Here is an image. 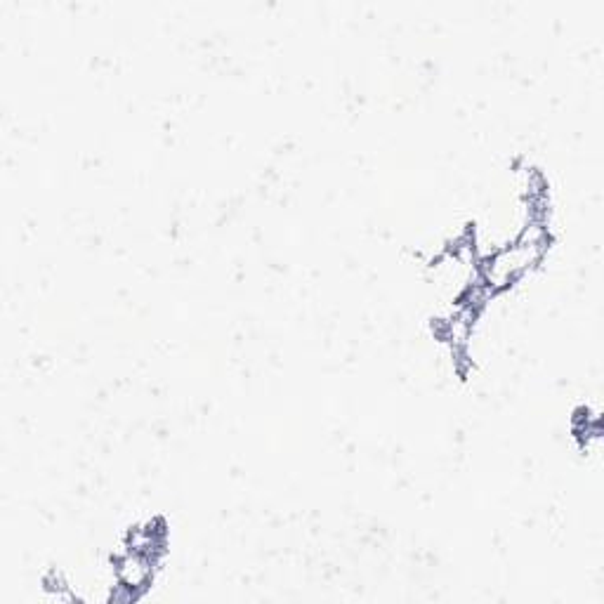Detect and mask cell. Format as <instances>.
Here are the masks:
<instances>
[{
	"label": "cell",
	"mask_w": 604,
	"mask_h": 604,
	"mask_svg": "<svg viewBox=\"0 0 604 604\" xmlns=\"http://www.w3.org/2000/svg\"><path fill=\"white\" fill-rule=\"evenodd\" d=\"M151 571H154V557L144 555L140 550L133 548H128L116 562L118 583L126 586L128 590H133L135 595L147 588V583L151 581Z\"/></svg>",
	"instance_id": "cell-1"
}]
</instances>
